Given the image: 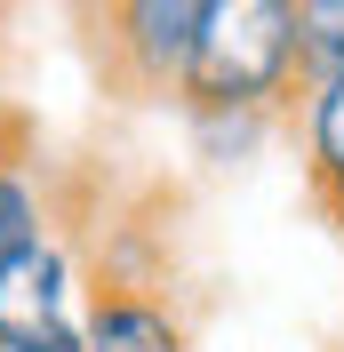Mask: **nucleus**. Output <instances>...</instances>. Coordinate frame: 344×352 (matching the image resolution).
Returning <instances> with one entry per match:
<instances>
[{
    "label": "nucleus",
    "mask_w": 344,
    "mask_h": 352,
    "mask_svg": "<svg viewBox=\"0 0 344 352\" xmlns=\"http://www.w3.org/2000/svg\"><path fill=\"white\" fill-rule=\"evenodd\" d=\"M312 96L304 65V0H208L200 8L193 72H184V112L208 120H272V112Z\"/></svg>",
    "instance_id": "obj_1"
},
{
    "label": "nucleus",
    "mask_w": 344,
    "mask_h": 352,
    "mask_svg": "<svg viewBox=\"0 0 344 352\" xmlns=\"http://www.w3.org/2000/svg\"><path fill=\"white\" fill-rule=\"evenodd\" d=\"M200 8L208 0H129L120 16L88 24V65L120 104H184Z\"/></svg>",
    "instance_id": "obj_2"
},
{
    "label": "nucleus",
    "mask_w": 344,
    "mask_h": 352,
    "mask_svg": "<svg viewBox=\"0 0 344 352\" xmlns=\"http://www.w3.org/2000/svg\"><path fill=\"white\" fill-rule=\"evenodd\" d=\"M80 320H88L80 264L56 232L0 264V336L8 344H56V336H80Z\"/></svg>",
    "instance_id": "obj_3"
},
{
    "label": "nucleus",
    "mask_w": 344,
    "mask_h": 352,
    "mask_svg": "<svg viewBox=\"0 0 344 352\" xmlns=\"http://www.w3.org/2000/svg\"><path fill=\"white\" fill-rule=\"evenodd\" d=\"M88 352H193L176 305L160 288H129V280H88V320H80Z\"/></svg>",
    "instance_id": "obj_4"
},
{
    "label": "nucleus",
    "mask_w": 344,
    "mask_h": 352,
    "mask_svg": "<svg viewBox=\"0 0 344 352\" xmlns=\"http://www.w3.org/2000/svg\"><path fill=\"white\" fill-rule=\"evenodd\" d=\"M304 184H312V208L344 232V72L312 80L304 96Z\"/></svg>",
    "instance_id": "obj_5"
},
{
    "label": "nucleus",
    "mask_w": 344,
    "mask_h": 352,
    "mask_svg": "<svg viewBox=\"0 0 344 352\" xmlns=\"http://www.w3.org/2000/svg\"><path fill=\"white\" fill-rule=\"evenodd\" d=\"M304 65L312 80L344 72V0H304Z\"/></svg>",
    "instance_id": "obj_6"
},
{
    "label": "nucleus",
    "mask_w": 344,
    "mask_h": 352,
    "mask_svg": "<svg viewBox=\"0 0 344 352\" xmlns=\"http://www.w3.org/2000/svg\"><path fill=\"white\" fill-rule=\"evenodd\" d=\"M24 160H32V120L0 104V176H8V168H24Z\"/></svg>",
    "instance_id": "obj_7"
},
{
    "label": "nucleus",
    "mask_w": 344,
    "mask_h": 352,
    "mask_svg": "<svg viewBox=\"0 0 344 352\" xmlns=\"http://www.w3.org/2000/svg\"><path fill=\"white\" fill-rule=\"evenodd\" d=\"M120 8H129V0H72V16H80V32H88V24H105V16H120Z\"/></svg>",
    "instance_id": "obj_8"
},
{
    "label": "nucleus",
    "mask_w": 344,
    "mask_h": 352,
    "mask_svg": "<svg viewBox=\"0 0 344 352\" xmlns=\"http://www.w3.org/2000/svg\"><path fill=\"white\" fill-rule=\"evenodd\" d=\"M0 352H88L80 336H56V344H8V336H0Z\"/></svg>",
    "instance_id": "obj_9"
},
{
    "label": "nucleus",
    "mask_w": 344,
    "mask_h": 352,
    "mask_svg": "<svg viewBox=\"0 0 344 352\" xmlns=\"http://www.w3.org/2000/svg\"><path fill=\"white\" fill-rule=\"evenodd\" d=\"M0 16H8V0H0Z\"/></svg>",
    "instance_id": "obj_10"
}]
</instances>
